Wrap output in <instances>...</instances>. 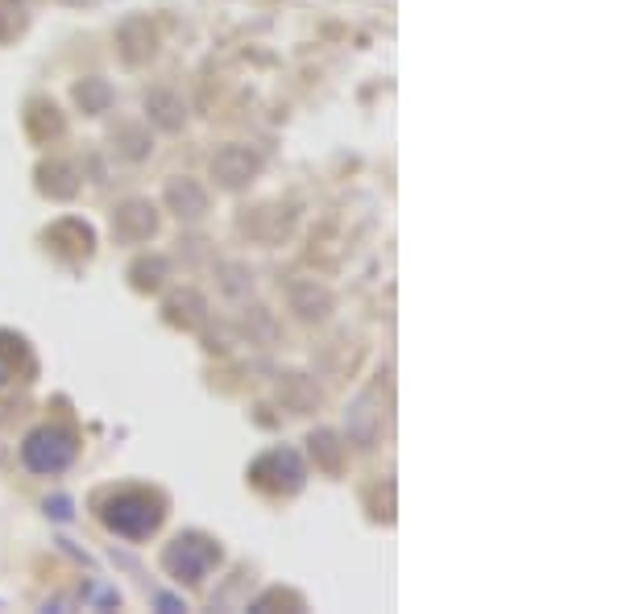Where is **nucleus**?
I'll return each instance as SVG.
<instances>
[{
    "mask_svg": "<svg viewBox=\"0 0 622 614\" xmlns=\"http://www.w3.org/2000/svg\"><path fill=\"white\" fill-rule=\"evenodd\" d=\"M71 457H75V440L63 428H42L25 444V465L38 473H59L63 465H71Z\"/></svg>",
    "mask_w": 622,
    "mask_h": 614,
    "instance_id": "nucleus-2",
    "label": "nucleus"
},
{
    "mask_svg": "<svg viewBox=\"0 0 622 614\" xmlns=\"http://www.w3.org/2000/svg\"><path fill=\"white\" fill-rule=\"evenodd\" d=\"M158 519H162V502L150 498V494H141V490H129L121 498H112L108 511H104V523L112 527V532L133 536V540L150 536L158 527Z\"/></svg>",
    "mask_w": 622,
    "mask_h": 614,
    "instance_id": "nucleus-1",
    "label": "nucleus"
}]
</instances>
